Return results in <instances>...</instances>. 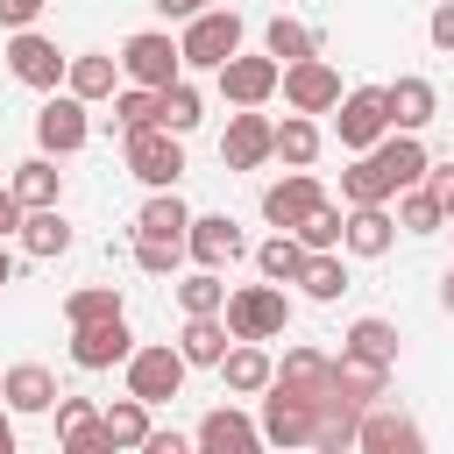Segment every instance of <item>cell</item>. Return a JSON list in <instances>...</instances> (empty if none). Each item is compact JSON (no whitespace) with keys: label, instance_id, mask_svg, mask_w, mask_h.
<instances>
[{"label":"cell","instance_id":"6da1fadb","mask_svg":"<svg viewBox=\"0 0 454 454\" xmlns=\"http://www.w3.org/2000/svg\"><path fill=\"white\" fill-rule=\"evenodd\" d=\"M220 319H227V340H277L284 326H291V298H284V284H241V291H227V305H220Z\"/></svg>","mask_w":454,"mask_h":454},{"label":"cell","instance_id":"7a4b0ae2","mask_svg":"<svg viewBox=\"0 0 454 454\" xmlns=\"http://www.w3.org/2000/svg\"><path fill=\"white\" fill-rule=\"evenodd\" d=\"M234 50H241V14H234V7H199V14L184 21V35H177V57H184L192 71H220Z\"/></svg>","mask_w":454,"mask_h":454},{"label":"cell","instance_id":"3957f363","mask_svg":"<svg viewBox=\"0 0 454 454\" xmlns=\"http://www.w3.org/2000/svg\"><path fill=\"white\" fill-rule=\"evenodd\" d=\"M128 397H142V404H170L177 390H184V355L170 348V340H149V348H128Z\"/></svg>","mask_w":454,"mask_h":454},{"label":"cell","instance_id":"277c9868","mask_svg":"<svg viewBox=\"0 0 454 454\" xmlns=\"http://www.w3.org/2000/svg\"><path fill=\"white\" fill-rule=\"evenodd\" d=\"M128 177H142L149 192L177 184V177H184V142H177L163 121H149V128H128Z\"/></svg>","mask_w":454,"mask_h":454},{"label":"cell","instance_id":"5b68a950","mask_svg":"<svg viewBox=\"0 0 454 454\" xmlns=\"http://www.w3.org/2000/svg\"><path fill=\"white\" fill-rule=\"evenodd\" d=\"M333 135L340 149H376L390 135V106H383V85H355L333 99Z\"/></svg>","mask_w":454,"mask_h":454},{"label":"cell","instance_id":"8992f818","mask_svg":"<svg viewBox=\"0 0 454 454\" xmlns=\"http://www.w3.org/2000/svg\"><path fill=\"white\" fill-rule=\"evenodd\" d=\"M121 71H128L135 85L163 92L170 78H184V57H177V43H170L163 28H142V35H128V43H121Z\"/></svg>","mask_w":454,"mask_h":454},{"label":"cell","instance_id":"52a82bcc","mask_svg":"<svg viewBox=\"0 0 454 454\" xmlns=\"http://www.w3.org/2000/svg\"><path fill=\"white\" fill-rule=\"evenodd\" d=\"M277 92H284L291 114H333V99H340V71H333L326 57H298V64H284Z\"/></svg>","mask_w":454,"mask_h":454},{"label":"cell","instance_id":"ba28073f","mask_svg":"<svg viewBox=\"0 0 454 454\" xmlns=\"http://www.w3.org/2000/svg\"><path fill=\"white\" fill-rule=\"evenodd\" d=\"M184 255H192L199 270H227V262L248 255V234H241L227 213H192V227H184Z\"/></svg>","mask_w":454,"mask_h":454},{"label":"cell","instance_id":"9c48e42d","mask_svg":"<svg viewBox=\"0 0 454 454\" xmlns=\"http://www.w3.org/2000/svg\"><path fill=\"white\" fill-rule=\"evenodd\" d=\"M312 426H319V404H305V397L284 390V383L262 390V440H270V447H312Z\"/></svg>","mask_w":454,"mask_h":454},{"label":"cell","instance_id":"30bf717a","mask_svg":"<svg viewBox=\"0 0 454 454\" xmlns=\"http://www.w3.org/2000/svg\"><path fill=\"white\" fill-rule=\"evenodd\" d=\"M64 50L50 43V35H35V28H14V43H7V71L21 78V85H35V92H57L64 85Z\"/></svg>","mask_w":454,"mask_h":454},{"label":"cell","instance_id":"8fae6325","mask_svg":"<svg viewBox=\"0 0 454 454\" xmlns=\"http://www.w3.org/2000/svg\"><path fill=\"white\" fill-rule=\"evenodd\" d=\"M85 135H92L85 99H78V92H50L43 114H35V142H43V156H71V149H85Z\"/></svg>","mask_w":454,"mask_h":454},{"label":"cell","instance_id":"7c38bea8","mask_svg":"<svg viewBox=\"0 0 454 454\" xmlns=\"http://www.w3.org/2000/svg\"><path fill=\"white\" fill-rule=\"evenodd\" d=\"M270 149H277V121L255 114V106H241L227 121V135H220V163L227 170H255V163H270Z\"/></svg>","mask_w":454,"mask_h":454},{"label":"cell","instance_id":"4fadbf2b","mask_svg":"<svg viewBox=\"0 0 454 454\" xmlns=\"http://www.w3.org/2000/svg\"><path fill=\"white\" fill-rule=\"evenodd\" d=\"M128 348H135V333H128L121 312L71 326V362H78V369H114V362H128Z\"/></svg>","mask_w":454,"mask_h":454},{"label":"cell","instance_id":"5bb4252c","mask_svg":"<svg viewBox=\"0 0 454 454\" xmlns=\"http://www.w3.org/2000/svg\"><path fill=\"white\" fill-rule=\"evenodd\" d=\"M270 383L298 390L305 404H333V355H319V348H284V362H277Z\"/></svg>","mask_w":454,"mask_h":454},{"label":"cell","instance_id":"9a60e30c","mask_svg":"<svg viewBox=\"0 0 454 454\" xmlns=\"http://www.w3.org/2000/svg\"><path fill=\"white\" fill-rule=\"evenodd\" d=\"M57 447L64 454H114L106 419H99L92 397H57Z\"/></svg>","mask_w":454,"mask_h":454},{"label":"cell","instance_id":"2e32d148","mask_svg":"<svg viewBox=\"0 0 454 454\" xmlns=\"http://www.w3.org/2000/svg\"><path fill=\"white\" fill-rule=\"evenodd\" d=\"M277 78H284L277 57H241V50H234V57L220 64V92H227L234 106H262V99L277 92Z\"/></svg>","mask_w":454,"mask_h":454},{"label":"cell","instance_id":"e0dca14e","mask_svg":"<svg viewBox=\"0 0 454 454\" xmlns=\"http://www.w3.org/2000/svg\"><path fill=\"white\" fill-rule=\"evenodd\" d=\"M319 199H326V192H319V177H312V170H291V177H277V184L262 192V220H270L277 234H291Z\"/></svg>","mask_w":454,"mask_h":454},{"label":"cell","instance_id":"ac0fdd59","mask_svg":"<svg viewBox=\"0 0 454 454\" xmlns=\"http://www.w3.org/2000/svg\"><path fill=\"white\" fill-rule=\"evenodd\" d=\"M192 440H199L206 454H255V447H262V426H255L248 411H234V404H213Z\"/></svg>","mask_w":454,"mask_h":454},{"label":"cell","instance_id":"d6986e66","mask_svg":"<svg viewBox=\"0 0 454 454\" xmlns=\"http://www.w3.org/2000/svg\"><path fill=\"white\" fill-rule=\"evenodd\" d=\"M390 241H397V220H390L383 206H348V213H340V248H348V255L376 262V255H390Z\"/></svg>","mask_w":454,"mask_h":454},{"label":"cell","instance_id":"ffe728a7","mask_svg":"<svg viewBox=\"0 0 454 454\" xmlns=\"http://www.w3.org/2000/svg\"><path fill=\"white\" fill-rule=\"evenodd\" d=\"M0 397H7V411H21V419H35V411H57V376L43 369V362H14L7 376H0Z\"/></svg>","mask_w":454,"mask_h":454},{"label":"cell","instance_id":"44dd1931","mask_svg":"<svg viewBox=\"0 0 454 454\" xmlns=\"http://www.w3.org/2000/svg\"><path fill=\"white\" fill-rule=\"evenodd\" d=\"M355 447H369V454H411V447H419V426H411L404 411L362 404V419H355Z\"/></svg>","mask_w":454,"mask_h":454},{"label":"cell","instance_id":"7402d4cb","mask_svg":"<svg viewBox=\"0 0 454 454\" xmlns=\"http://www.w3.org/2000/svg\"><path fill=\"white\" fill-rule=\"evenodd\" d=\"M270 376H277V362L262 355V340H234V348L220 355V383H227L234 397H262Z\"/></svg>","mask_w":454,"mask_h":454},{"label":"cell","instance_id":"603a6c76","mask_svg":"<svg viewBox=\"0 0 454 454\" xmlns=\"http://www.w3.org/2000/svg\"><path fill=\"white\" fill-rule=\"evenodd\" d=\"M383 106H390V128L419 135L440 114V92H433V78H397V85H383Z\"/></svg>","mask_w":454,"mask_h":454},{"label":"cell","instance_id":"cb8c5ba5","mask_svg":"<svg viewBox=\"0 0 454 454\" xmlns=\"http://www.w3.org/2000/svg\"><path fill=\"white\" fill-rule=\"evenodd\" d=\"M340 199H348V206H390V199H397V184H390V170L376 163V149H355V163L340 170Z\"/></svg>","mask_w":454,"mask_h":454},{"label":"cell","instance_id":"d4e9b609","mask_svg":"<svg viewBox=\"0 0 454 454\" xmlns=\"http://www.w3.org/2000/svg\"><path fill=\"white\" fill-rule=\"evenodd\" d=\"M177 355H184L192 369H220V355H227V319H220V312H184Z\"/></svg>","mask_w":454,"mask_h":454},{"label":"cell","instance_id":"484cf974","mask_svg":"<svg viewBox=\"0 0 454 454\" xmlns=\"http://www.w3.org/2000/svg\"><path fill=\"white\" fill-rule=\"evenodd\" d=\"M383 376H390V362H362V355H348V348L333 355V397H348L355 411L383 397Z\"/></svg>","mask_w":454,"mask_h":454},{"label":"cell","instance_id":"4316f807","mask_svg":"<svg viewBox=\"0 0 454 454\" xmlns=\"http://www.w3.org/2000/svg\"><path fill=\"white\" fill-rule=\"evenodd\" d=\"M14 234H21V248H28L35 262H50V255H64V248H71V220H64L57 206H28Z\"/></svg>","mask_w":454,"mask_h":454},{"label":"cell","instance_id":"83f0119b","mask_svg":"<svg viewBox=\"0 0 454 454\" xmlns=\"http://www.w3.org/2000/svg\"><path fill=\"white\" fill-rule=\"evenodd\" d=\"M376 163H383V170H390V184L404 192V184H419V177H426V163H433V156H426V142H419V135L390 128V135L376 142Z\"/></svg>","mask_w":454,"mask_h":454},{"label":"cell","instance_id":"f1b7e54d","mask_svg":"<svg viewBox=\"0 0 454 454\" xmlns=\"http://www.w3.org/2000/svg\"><path fill=\"white\" fill-rule=\"evenodd\" d=\"M184 227H192V206L177 199V184L149 192V206L135 213V234H156V241H184Z\"/></svg>","mask_w":454,"mask_h":454},{"label":"cell","instance_id":"f546056e","mask_svg":"<svg viewBox=\"0 0 454 454\" xmlns=\"http://www.w3.org/2000/svg\"><path fill=\"white\" fill-rule=\"evenodd\" d=\"M114 71H121V57L85 50V57H71V64H64V92H78V99L92 106V99H106V92H114Z\"/></svg>","mask_w":454,"mask_h":454},{"label":"cell","instance_id":"4dcf8cb0","mask_svg":"<svg viewBox=\"0 0 454 454\" xmlns=\"http://www.w3.org/2000/svg\"><path fill=\"white\" fill-rule=\"evenodd\" d=\"M156 121H163L170 135H192V128L206 121V99H199V85H192V78H170V85L156 92Z\"/></svg>","mask_w":454,"mask_h":454},{"label":"cell","instance_id":"1f68e13d","mask_svg":"<svg viewBox=\"0 0 454 454\" xmlns=\"http://www.w3.org/2000/svg\"><path fill=\"white\" fill-rule=\"evenodd\" d=\"M7 192H14V199H21V213H28V206H57L64 177H57V163H50V156H28V163H14Z\"/></svg>","mask_w":454,"mask_h":454},{"label":"cell","instance_id":"d6a6232c","mask_svg":"<svg viewBox=\"0 0 454 454\" xmlns=\"http://www.w3.org/2000/svg\"><path fill=\"white\" fill-rule=\"evenodd\" d=\"M291 284H305V298L333 305V298L348 291V270H340V255H333V248H312V255L298 262V277H291Z\"/></svg>","mask_w":454,"mask_h":454},{"label":"cell","instance_id":"836d02e7","mask_svg":"<svg viewBox=\"0 0 454 454\" xmlns=\"http://www.w3.org/2000/svg\"><path fill=\"white\" fill-rule=\"evenodd\" d=\"M270 156H284L291 170H305L312 156H319V128H312V114H284L277 121V149Z\"/></svg>","mask_w":454,"mask_h":454},{"label":"cell","instance_id":"e575fe53","mask_svg":"<svg viewBox=\"0 0 454 454\" xmlns=\"http://www.w3.org/2000/svg\"><path fill=\"white\" fill-rule=\"evenodd\" d=\"M397 227H404V234H440V227H447V206H440L426 184H404V199H397Z\"/></svg>","mask_w":454,"mask_h":454},{"label":"cell","instance_id":"d590c367","mask_svg":"<svg viewBox=\"0 0 454 454\" xmlns=\"http://www.w3.org/2000/svg\"><path fill=\"white\" fill-rule=\"evenodd\" d=\"M340 348L362 355V362H397V326H390V319H355Z\"/></svg>","mask_w":454,"mask_h":454},{"label":"cell","instance_id":"8d00e7d4","mask_svg":"<svg viewBox=\"0 0 454 454\" xmlns=\"http://www.w3.org/2000/svg\"><path fill=\"white\" fill-rule=\"evenodd\" d=\"M99 419H106V440H114V447H142V440H149V404H142V397H121V404H106Z\"/></svg>","mask_w":454,"mask_h":454},{"label":"cell","instance_id":"74e56055","mask_svg":"<svg viewBox=\"0 0 454 454\" xmlns=\"http://www.w3.org/2000/svg\"><path fill=\"white\" fill-rule=\"evenodd\" d=\"M291 234H298V248H305V255H312V248H340V206H333V199H319Z\"/></svg>","mask_w":454,"mask_h":454},{"label":"cell","instance_id":"f35d334b","mask_svg":"<svg viewBox=\"0 0 454 454\" xmlns=\"http://www.w3.org/2000/svg\"><path fill=\"white\" fill-rule=\"evenodd\" d=\"M298 262H305V248H298V234H270V241L255 248V270H262L270 284H291V277H298Z\"/></svg>","mask_w":454,"mask_h":454},{"label":"cell","instance_id":"ab89813d","mask_svg":"<svg viewBox=\"0 0 454 454\" xmlns=\"http://www.w3.org/2000/svg\"><path fill=\"white\" fill-rule=\"evenodd\" d=\"M114 312H121V284H85V291L64 298V319H71V326H85V319H114Z\"/></svg>","mask_w":454,"mask_h":454},{"label":"cell","instance_id":"60d3db41","mask_svg":"<svg viewBox=\"0 0 454 454\" xmlns=\"http://www.w3.org/2000/svg\"><path fill=\"white\" fill-rule=\"evenodd\" d=\"M177 305H184V312H220V305H227L220 270H192V277H177Z\"/></svg>","mask_w":454,"mask_h":454},{"label":"cell","instance_id":"b9f144b4","mask_svg":"<svg viewBox=\"0 0 454 454\" xmlns=\"http://www.w3.org/2000/svg\"><path fill=\"white\" fill-rule=\"evenodd\" d=\"M262 43H270V57H277V64H298V57H312V28H305V21H284V14L262 28Z\"/></svg>","mask_w":454,"mask_h":454},{"label":"cell","instance_id":"7bdbcfd3","mask_svg":"<svg viewBox=\"0 0 454 454\" xmlns=\"http://www.w3.org/2000/svg\"><path fill=\"white\" fill-rule=\"evenodd\" d=\"M156 121V92L149 85H128V92H114V128L128 135V128H149Z\"/></svg>","mask_w":454,"mask_h":454},{"label":"cell","instance_id":"ee69618b","mask_svg":"<svg viewBox=\"0 0 454 454\" xmlns=\"http://www.w3.org/2000/svg\"><path fill=\"white\" fill-rule=\"evenodd\" d=\"M135 262H142L149 277H170V270L184 262V241H156V234H135Z\"/></svg>","mask_w":454,"mask_h":454},{"label":"cell","instance_id":"f6af8a7d","mask_svg":"<svg viewBox=\"0 0 454 454\" xmlns=\"http://www.w3.org/2000/svg\"><path fill=\"white\" fill-rule=\"evenodd\" d=\"M440 206H447V220H454V163H426V177H419Z\"/></svg>","mask_w":454,"mask_h":454},{"label":"cell","instance_id":"bcb514c9","mask_svg":"<svg viewBox=\"0 0 454 454\" xmlns=\"http://www.w3.org/2000/svg\"><path fill=\"white\" fill-rule=\"evenodd\" d=\"M426 35H433V50H447V57H454V0H440V7H433Z\"/></svg>","mask_w":454,"mask_h":454},{"label":"cell","instance_id":"7dc6e473","mask_svg":"<svg viewBox=\"0 0 454 454\" xmlns=\"http://www.w3.org/2000/svg\"><path fill=\"white\" fill-rule=\"evenodd\" d=\"M43 7H50V0H0V28H35Z\"/></svg>","mask_w":454,"mask_h":454},{"label":"cell","instance_id":"c3c4849f","mask_svg":"<svg viewBox=\"0 0 454 454\" xmlns=\"http://www.w3.org/2000/svg\"><path fill=\"white\" fill-rule=\"evenodd\" d=\"M142 447H149V454H184L192 440H184V433H156V426H149V440H142Z\"/></svg>","mask_w":454,"mask_h":454},{"label":"cell","instance_id":"681fc988","mask_svg":"<svg viewBox=\"0 0 454 454\" xmlns=\"http://www.w3.org/2000/svg\"><path fill=\"white\" fill-rule=\"evenodd\" d=\"M14 227H21V199H14V192H7V184H0V241H7V234H14Z\"/></svg>","mask_w":454,"mask_h":454},{"label":"cell","instance_id":"f907efd6","mask_svg":"<svg viewBox=\"0 0 454 454\" xmlns=\"http://www.w3.org/2000/svg\"><path fill=\"white\" fill-rule=\"evenodd\" d=\"M0 454H14V419L0 411Z\"/></svg>","mask_w":454,"mask_h":454},{"label":"cell","instance_id":"816d5d0a","mask_svg":"<svg viewBox=\"0 0 454 454\" xmlns=\"http://www.w3.org/2000/svg\"><path fill=\"white\" fill-rule=\"evenodd\" d=\"M440 305H447V312H454V270H447V284H440Z\"/></svg>","mask_w":454,"mask_h":454},{"label":"cell","instance_id":"f5cc1de1","mask_svg":"<svg viewBox=\"0 0 454 454\" xmlns=\"http://www.w3.org/2000/svg\"><path fill=\"white\" fill-rule=\"evenodd\" d=\"M0 284H14V255L7 248H0Z\"/></svg>","mask_w":454,"mask_h":454},{"label":"cell","instance_id":"db71d44e","mask_svg":"<svg viewBox=\"0 0 454 454\" xmlns=\"http://www.w3.org/2000/svg\"><path fill=\"white\" fill-rule=\"evenodd\" d=\"M199 7H227V0H192V14H199Z\"/></svg>","mask_w":454,"mask_h":454}]
</instances>
